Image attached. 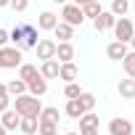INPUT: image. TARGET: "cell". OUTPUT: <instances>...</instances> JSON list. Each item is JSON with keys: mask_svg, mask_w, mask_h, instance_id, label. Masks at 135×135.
<instances>
[{"mask_svg": "<svg viewBox=\"0 0 135 135\" xmlns=\"http://www.w3.org/2000/svg\"><path fill=\"white\" fill-rule=\"evenodd\" d=\"M35 50H37V58H40V61H48V58H56V42H53V40H48V37L37 40Z\"/></svg>", "mask_w": 135, "mask_h": 135, "instance_id": "8992f818", "label": "cell"}, {"mask_svg": "<svg viewBox=\"0 0 135 135\" xmlns=\"http://www.w3.org/2000/svg\"><path fill=\"white\" fill-rule=\"evenodd\" d=\"M80 135H101L98 130H88V132H80Z\"/></svg>", "mask_w": 135, "mask_h": 135, "instance_id": "e575fe53", "label": "cell"}, {"mask_svg": "<svg viewBox=\"0 0 135 135\" xmlns=\"http://www.w3.org/2000/svg\"><path fill=\"white\" fill-rule=\"evenodd\" d=\"M117 93H119L122 98L132 101V98H135V80H132V77H127V80H119V85H117Z\"/></svg>", "mask_w": 135, "mask_h": 135, "instance_id": "e0dca14e", "label": "cell"}, {"mask_svg": "<svg viewBox=\"0 0 135 135\" xmlns=\"http://www.w3.org/2000/svg\"><path fill=\"white\" fill-rule=\"evenodd\" d=\"M21 48L16 45H3L0 48V69H19L21 66Z\"/></svg>", "mask_w": 135, "mask_h": 135, "instance_id": "7a4b0ae2", "label": "cell"}, {"mask_svg": "<svg viewBox=\"0 0 135 135\" xmlns=\"http://www.w3.org/2000/svg\"><path fill=\"white\" fill-rule=\"evenodd\" d=\"M127 45H132V50H135V35L130 37V42H127Z\"/></svg>", "mask_w": 135, "mask_h": 135, "instance_id": "d590c367", "label": "cell"}, {"mask_svg": "<svg viewBox=\"0 0 135 135\" xmlns=\"http://www.w3.org/2000/svg\"><path fill=\"white\" fill-rule=\"evenodd\" d=\"M114 37L119 40V42H130V37L135 35V27H132V19H127V16H119L117 21H114Z\"/></svg>", "mask_w": 135, "mask_h": 135, "instance_id": "277c9868", "label": "cell"}, {"mask_svg": "<svg viewBox=\"0 0 135 135\" xmlns=\"http://www.w3.org/2000/svg\"><path fill=\"white\" fill-rule=\"evenodd\" d=\"M127 42H119V40H114V42H109V48H106V56L111 58V61H122L124 56H127Z\"/></svg>", "mask_w": 135, "mask_h": 135, "instance_id": "7c38bea8", "label": "cell"}, {"mask_svg": "<svg viewBox=\"0 0 135 135\" xmlns=\"http://www.w3.org/2000/svg\"><path fill=\"white\" fill-rule=\"evenodd\" d=\"M80 103H82V109H85V111H93V109H95V95L82 90V93H80Z\"/></svg>", "mask_w": 135, "mask_h": 135, "instance_id": "83f0119b", "label": "cell"}, {"mask_svg": "<svg viewBox=\"0 0 135 135\" xmlns=\"http://www.w3.org/2000/svg\"><path fill=\"white\" fill-rule=\"evenodd\" d=\"M56 58H58L61 64L74 61V45H72V42H56Z\"/></svg>", "mask_w": 135, "mask_h": 135, "instance_id": "9a60e30c", "label": "cell"}, {"mask_svg": "<svg viewBox=\"0 0 135 135\" xmlns=\"http://www.w3.org/2000/svg\"><path fill=\"white\" fill-rule=\"evenodd\" d=\"M72 3H74V6H80V8H82V6H85V3H98V0H72Z\"/></svg>", "mask_w": 135, "mask_h": 135, "instance_id": "836d02e7", "label": "cell"}, {"mask_svg": "<svg viewBox=\"0 0 135 135\" xmlns=\"http://www.w3.org/2000/svg\"><path fill=\"white\" fill-rule=\"evenodd\" d=\"M53 35L58 37V42H72V37H74V27L66 24V21H58V24L53 27Z\"/></svg>", "mask_w": 135, "mask_h": 135, "instance_id": "4fadbf2b", "label": "cell"}, {"mask_svg": "<svg viewBox=\"0 0 135 135\" xmlns=\"http://www.w3.org/2000/svg\"><path fill=\"white\" fill-rule=\"evenodd\" d=\"M122 66H124V74L135 80V50H127V56L122 58Z\"/></svg>", "mask_w": 135, "mask_h": 135, "instance_id": "d4e9b609", "label": "cell"}, {"mask_svg": "<svg viewBox=\"0 0 135 135\" xmlns=\"http://www.w3.org/2000/svg\"><path fill=\"white\" fill-rule=\"evenodd\" d=\"M11 103H13V109H16L21 117H32V119H37L40 111H42V103L37 101V95H29V93L16 95V101H11Z\"/></svg>", "mask_w": 135, "mask_h": 135, "instance_id": "6da1fadb", "label": "cell"}, {"mask_svg": "<svg viewBox=\"0 0 135 135\" xmlns=\"http://www.w3.org/2000/svg\"><path fill=\"white\" fill-rule=\"evenodd\" d=\"M64 135H80V132H64Z\"/></svg>", "mask_w": 135, "mask_h": 135, "instance_id": "ab89813d", "label": "cell"}, {"mask_svg": "<svg viewBox=\"0 0 135 135\" xmlns=\"http://www.w3.org/2000/svg\"><path fill=\"white\" fill-rule=\"evenodd\" d=\"M37 74H40V69H37L35 64H21L19 66V80H24V82L32 80V77H37Z\"/></svg>", "mask_w": 135, "mask_h": 135, "instance_id": "cb8c5ba5", "label": "cell"}, {"mask_svg": "<svg viewBox=\"0 0 135 135\" xmlns=\"http://www.w3.org/2000/svg\"><path fill=\"white\" fill-rule=\"evenodd\" d=\"M114 21H117V16H114L111 11H101V13L93 19V27H95L98 32H106V29H111V27H114Z\"/></svg>", "mask_w": 135, "mask_h": 135, "instance_id": "9c48e42d", "label": "cell"}, {"mask_svg": "<svg viewBox=\"0 0 135 135\" xmlns=\"http://www.w3.org/2000/svg\"><path fill=\"white\" fill-rule=\"evenodd\" d=\"M6 90H8V95H11V98H16V95L27 93V82H24V80H11V82L6 85Z\"/></svg>", "mask_w": 135, "mask_h": 135, "instance_id": "603a6c76", "label": "cell"}, {"mask_svg": "<svg viewBox=\"0 0 135 135\" xmlns=\"http://www.w3.org/2000/svg\"><path fill=\"white\" fill-rule=\"evenodd\" d=\"M77 77H80V69H77V64H74V61L61 64V69H58V80H64V82H74Z\"/></svg>", "mask_w": 135, "mask_h": 135, "instance_id": "8fae6325", "label": "cell"}, {"mask_svg": "<svg viewBox=\"0 0 135 135\" xmlns=\"http://www.w3.org/2000/svg\"><path fill=\"white\" fill-rule=\"evenodd\" d=\"M80 93H82V88H80L77 82H66V88H64L66 101H69V98H80Z\"/></svg>", "mask_w": 135, "mask_h": 135, "instance_id": "f546056e", "label": "cell"}, {"mask_svg": "<svg viewBox=\"0 0 135 135\" xmlns=\"http://www.w3.org/2000/svg\"><path fill=\"white\" fill-rule=\"evenodd\" d=\"M132 27H135V19H132Z\"/></svg>", "mask_w": 135, "mask_h": 135, "instance_id": "60d3db41", "label": "cell"}, {"mask_svg": "<svg viewBox=\"0 0 135 135\" xmlns=\"http://www.w3.org/2000/svg\"><path fill=\"white\" fill-rule=\"evenodd\" d=\"M8 6H11V8L16 11V13H24V11L29 8V0H11Z\"/></svg>", "mask_w": 135, "mask_h": 135, "instance_id": "1f68e13d", "label": "cell"}, {"mask_svg": "<svg viewBox=\"0 0 135 135\" xmlns=\"http://www.w3.org/2000/svg\"><path fill=\"white\" fill-rule=\"evenodd\" d=\"M6 109H11V95H8V90H6V85L0 82V114H3Z\"/></svg>", "mask_w": 135, "mask_h": 135, "instance_id": "4dcf8cb0", "label": "cell"}, {"mask_svg": "<svg viewBox=\"0 0 135 135\" xmlns=\"http://www.w3.org/2000/svg\"><path fill=\"white\" fill-rule=\"evenodd\" d=\"M40 122H53V124H58V119H61V111L56 109V106H42V111H40V117H37Z\"/></svg>", "mask_w": 135, "mask_h": 135, "instance_id": "d6986e66", "label": "cell"}, {"mask_svg": "<svg viewBox=\"0 0 135 135\" xmlns=\"http://www.w3.org/2000/svg\"><path fill=\"white\" fill-rule=\"evenodd\" d=\"M61 21L72 24V27H82V24H85V13H82V8L74 6V3H64V8H61Z\"/></svg>", "mask_w": 135, "mask_h": 135, "instance_id": "3957f363", "label": "cell"}, {"mask_svg": "<svg viewBox=\"0 0 135 135\" xmlns=\"http://www.w3.org/2000/svg\"><path fill=\"white\" fill-rule=\"evenodd\" d=\"M11 40H8V29H0V48H3V45H8Z\"/></svg>", "mask_w": 135, "mask_h": 135, "instance_id": "d6a6232c", "label": "cell"}, {"mask_svg": "<svg viewBox=\"0 0 135 135\" xmlns=\"http://www.w3.org/2000/svg\"><path fill=\"white\" fill-rule=\"evenodd\" d=\"M8 40L16 45V48H21L24 45V24H19V27H13L11 32H8Z\"/></svg>", "mask_w": 135, "mask_h": 135, "instance_id": "484cf974", "label": "cell"}, {"mask_svg": "<svg viewBox=\"0 0 135 135\" xmlns=\"http://www.w3.org/2000/svg\"><path fill=\"white\" fill-rule=\"evenodd\" d=\"M109 135H132V122L124 117H114L109 122Z\"/></svg>", "mask_w": 135, "mask_h": 135, "instance_id": "5b68a950", "label": "cell"}, {"mask_svg": "<svg viewBox=\"0 0 135 135\" xmlns=\"http://www.w3.org/2000/svg\"><path fill=\"white\" fill-rule=\"evenodd\" d=\"M132 132H135V124H132Z\"/></svg>", "mask_w": 135, "mask_h": 135, "instance_id": "b9f144b4", "label": "cell"}, {"mask_svg": "<svg viewBox=\"0 0 135 135\" xmlns=\"http://www.w3.org/2000/svg\"><path fill=\"white\" fill-rule=\"evenodd\" d=\"M53 3H61V6H64V3H69V0H53Z\"/></svg>", "mask_w": 135, "mask_h": 135, "instance_id": "f35d334b", "label": "cell"}, {"mask_svg": "<svg viewBox=\"0 0 135 135\" xmlns=\"http://www.w3.org/2000/svg\"><path fill=\"white\" fill-rule=\"evenodd\" d=\"M64 114H66V117H72V119H80V117L85 114V109H82L80 98H69V101H66V109H64Z\"/></svg>", "mask_w": 135, "mask_h": 135, "instance_id": "ac0fdd59", "label": "cell"}, {"mask_svg": "<svg viewBox=\"0 0 135 135\" xmlns=\"http://www.w3.org/2000/svg\"><path fill=\"white\" fill-rule=\"evenodd\" d=\"M58 69H61V61H58V58H48V61H42V66H40V74H42L45 80H58Z\"/></svg>", "mask_w": 135, "mask_h": 135, "instance_id": "30bf717a", "label": "cell"}, {"mask_svg": "<svg viewBox=\"0 0 135 135\" xmlns=\"http://www.w3.org/2000/svg\"><path fill=\"white\" fill-rule=\"evenodd\" d=\"M58 132V124H53V122H40L37 124V135H56Z\"/></svg>", "mask_w": 135, "mask_h": 135, "instance_id": "f1b7e54d", "label": "cell"}, {"mask_svg": "<svg viewBox=\"0 0 135 135\" xmlns=\"http://www.w3.org/2000/svg\"><path fill=\"white\" fill-rule=\"evenodd\" d=\"M101 11H103V8H101V0H98V3H85V6H82V13H85V19H90V21H93Z\"/></svg>", "mask_w": 135, "mask_h": 135, "instance_id": "4316f807", "label": "cell"}, {"mask_svg": "<svg viewBox=\"0 0 135 135\" xmlns=\"http://www.w3.org/2000/svg\"><path fill=\"white\" fill-rule=\"evenodd\" d=\"M109 11H111L117 19H119V16H127V11H130V0H111Z\"/></svg>", "mask_w": 135, "mask_h": 135, "instance_id": "7402d4cb", "label": "cell"}, {"mask_svg": "<svg viewBox=\"0 0 135 135\" xmlns=\"http://www.w3.org/2000/svg\"><path fill=\"white\" fill-rule=\"evenodd\" d=\"M8 3H11V0H0V8H6V6H8Z\"/></svg>", "mask_w": 135, "mask_h": 135, "instance_id": "8d00e7d4", "label": "cell"}, {"mask_svg": "<svg viewBox=\"0 0 135 135\" xmlns=\"http://www.w3.org/2000/svg\"><path fill=\"white\" fill-rule=\"evenodd\" d=\"M19 122H21V114H19L16 109H6L3 114H0V124H3L8 132H11V130H19Z\"/></svg>", "mask_w": 135, "mask_h": 135, "instance_id": "ba28073f", "label": "cell"}, {"mask_svg": "<svg viewBox=\"0 0 135 135\" xmlns=\"http://www.w3.org/2000/svg\"><path fill=\"white\" fill-rule=\"evenodd\" d=\"M37 124H40V119H32V117H21V122H19V130H21L24 135H35V132H37Z\"/></svg>", "mask_w": 135, "mask_h": 135, "instance_id": "44dd1931", "label": "cell"}, {"mask_svg": "<svg viewBox=\"0 0 135 135\" xmlns=\"http://www.w3.org/2000/svg\"><path fill=\"white\" fill-rule=\"evenodd\" d=\"M98 124H101V119H98V114H93V111H85V114L80 117V132L98 130Z\"/></svg>", "mask_w": 135, "mask_h": 135, "instance_id": "2e32d148", "label": "cell"}, {"mask_svg": "<svg viewBox=\"0 0 135 135\" xmlns=\"http://www.w3.org/2000/svg\"><path fill=\"white\" fill-rule=\"evenodd\" d=\"M27 93H29V95H37V98H42V95L48 93V80H45L42 74H37V77L27 80Z\"/></svg>", "mask_w": 135, "mask_h": 135, "instance_id": "52a82bcc", "label": "cell"}, {"mask_svg": "<svg viewBox=\"0 0 135 135\" xmlns=\"http://www.w3.org/2000/svg\"><path fill=\"white\" fill-rule=\"evenodd\" d=\"M35 45H37V27L24 24V45L21 48H35Z\"/></svg>", "mask_w": 135, "mask_h": 135, "instance_id": "ffe728a7", "label": "cell"}, {"mask_svg": "<svg viewBox=\"0 0 135 135\" xmlns=\"http://www.w3.org/2000/svg\"><path fill=\"white\" fill-rule=\"evenodd\" d=\"M6 132H8V130H6V127H3V124H0V135H6Z\"/></svg>", "mask_w": 135, "mask_h": 135, "instance_id": "74e56055", "label": "cell"}, {"mask_svg": "<svg viewBox=\"0 0 135 135\" xmlns=\"http://www.w3.org/2000/svg\"><path fill=\"white\" fill-rule=\"evenodd\" d=\"M58 24V16L53 11H42L37 16V29H45V32H53V27Z\"/></svg>", "mask_w": 135, "mask_h": 135, "instance_id": "5bb4252c", "label": "cell"}]
</instances>
